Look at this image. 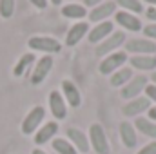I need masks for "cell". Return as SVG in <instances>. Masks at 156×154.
<instances>
[{
    "mask_svg": "<svg viewBox=\"0 0 156 154\" xmlns=\"http://www.w3.org/2000/svg\"><path fill=\"white\" fill-rule=\"evenodd\" d=\"M115 4L122 11H127V13H133V15H142L145 11L142 0H115Z\"/></svg>",
    "mask_w": 156,
    "mask_h": 154,
    "instance_id": "obj_24",
    "label": "cell"
},
{
    "mask_svg": "<svg viewBox=\"0 0 156 154\" xmlns=\"http://www.w3.org/2000/svg\"><path fill=\"white\" fill-rule=\"evenodd\" d=\"M125 53L127 54H156V44L153 40L145 38V37H140V38H131L125 42L123 45Z\"/></svg>",
    "mask_w": 156,
    "mask_h": 154,
    "instance_id": "obj_6",
    "label": "cell"
},
{
    "mask_svg": "<svg viewBox=\"0 0 156 154\" xmlns=\"http://www.w3.org/2000/svg\"><path fill=\"white\" fill-rule=\"evenodd\" d=\"M62 15L66 16V18H73V20H83L87 15H89V11H87V7L83 5V4H76V2H69V4H66V5H62Z\"/></svg>",
    "mask_w": 156,
    "mask_h": 154,
    "instance_id": "obj_20",
    "label": "cell"
},
{
    "mask_svg": "<svg viewBox=\"0 0 156 154\" xmlns=\"http://www.w3.org/2000/svg\"><path fill=\"white\" fill-rule=\"evenodd\" d=\"M125 42H127L125 31H115V33H111L104 42H100V44L96 45L94 54H96L98 58H105L107 54L115 53V51H118L122 45H125Z\"/></svg>",
    "mask_w": 156,
    "mask_h": 154,
    "instance_id": "obj_1",
    "label": "cell"
},
{
    "mask_svg": "<svg viewBox=\"0 0 156 154\" xmlns=\"http://www.w3.org/2000/svg\"><path fill=\"white\" fill-rule=\"evenodd\" d=\"M129 67L133 71L154 73L156 71V54H134V56H129Z\"/></svg>",
    "mask_w": 156,
    "mask_h": 154,
    "instance_id": "obj_13",
    "label": "cell"
},
{
    "mask_svg": "<svg viewBox=\"0 0 156 154\" xmlns=\"http://www.w3.org/2000/svg\"><path fill=\"white\" fill-rule=\"evenodd\" d=\"M47 2H51V4H53V5H60V4H62V2H64V0H47Z\"/></svg>",
    "mask_w": 156,
    "mask_h": 154,
    "instance_id": "obj_36",
    "label": "cell"
},
{
    "mask_svg": "<svg viewBox=\"0 0 156 154\" xmlns=\"http://www.w3.org/2000/svg\"><path fill=\"white\" fill-rule=\"evenodd\" d=\"M144 93H145V98L151 100V103H156V85L154 83H147Z\"/></svg>",
    "mask_w": 156,
    "mask_h": 154,
    "instance_id": "obj_29",
    "label": "cell"
},
{
    "mask_svg": "<svg viewBox=\"0 0 156 154\" xmlns=\"http://www.w3.org/2000/svg\"><path fill=\"white\" fill-rule=\"evenodd\" d=\"M102 2H105V0H83V5H85V7H91V9H93V7L100 5Z\"/></svg>",
    "mask_w": 156,
    "mask_h": 154,
    "instance_id": "obj_32",
    "label": "cell"
},
{
    "mask_svg": "<svg viewBox=\"0 0 156 154\" xmlns=\"http://www.w3.org/2000/svg\"><path fill=\"white\" fill-rule=\"evenodd\" d=\"M116 11H118V7H116V4H115V0H107V2H102L100 5L93 7V9L89 11L87 18H89V22H93V24H100V22H105V20H109L111 16H115Z\"/></svg>",
    "mask_w": 156,
    "mask_h": 154,
    "instance_id": "obj_8",
    "label": "cell"
},
{
    "mask_svg": "<svg viewBox=\"0 0 156 154\" xmlns=\"http://www.w3.org/2000/svg\"><path fill=\"white\" fill-rule=\"evenodd\" d=\"M142 2H145V4H149V5L156 7V0H142Z\"/></svg>",
    "mask_w": 156,
    "mask_h": 154,
    "instance_id": "obj_35",
    "label": "cell"
},
{
    "mask_svg": "<svg viewBox=\"0 0 156 154\" xmlns=\"http://www.w3.org/2000/svg\"><path fill=\"white\" fill-rule=\"evenodd\" d=\"M133 125H134L136 132H140V134H144L151 140H156V121L145 118V116H138Z\"/></svg>",
    "mask_w": 156,
    "mask_h": 154,
    "instance_id": "obj_21",
    "label": "cell"
},
{
    "mask_svg": "<svg viewBox=\"0 0 156 154\" xmlns=\"http://www.w3.org/2000/svg\"><path fill=\"white\" fill-rule=\"evenodd\" d=\"M147 83H149V78L145 76V75L133 76L129 80V83H125V85L120 89V96H122L123 100H127V102H129V100H134V98L142 96V93L145 91Z\"/></svg>",
    "mask_w": 156,
    "mask_h": 154,
    "instance_id": "obj_5",
    "label": "cell"
},
{
    "mask_svg": "<svg viewBox=\"0 0 156 154\" xmlns=\"http://www.w3.org/2000/svg\"><path fill=\"white\" fill-rule=\"evenodd\" d=\"M129 60V54L125 53V51H115V53H111V54H107L105 58H102V62H100V75H104V76H111L115 71H118L120 67H123L125 65V62Z\"/></svg>",
    "mask_w": 156,
    "mask_h": 154,
    "instance_id": "obj_3",
    "label": "cell"
},
{
    "mask_svg": "<svg viewBox=\"0 0 156 154\" xmlns=\"http://www.w3.org/2000/svg\"><path fill=\"white\" fill-rule=\"evenodd\" d=\"M151 100L145 98V96H138L134 100H129L123 107H122V114L127 116V118H138L140 114L147 113L151 109Z\"/></svg>",
    "mask_w": 156,
    "mask_h": 154,
    "instance_id": "obj_10",
    "label": "cell"
},
{
    "mask_svg": "<svg viewBox=\"0 0 156 154\" xmlns=\"http://www.w3.org/2000/svg\"><path fill=\"white\" fill-rule=\"evenodd\" d=\"M27 45L31 51H40V53H45V54H55V53H60L62 51V44L53 37H31L27 40Z\"/></svg>",
    "mask_w": 156,
    "mask_h": 154,
    "instance_id": "obj_4",
    "label": "cell"
},
{
    "mask_svg": "<svg viewBox=\"0 0 156 154\" xmlns=\"http://www.w3.org/2000/svg\"><path fill=\"white\" fill-rule=\"evenodd\" d=\"M35 58H37V56H35L33 53H26V54H22V56H20V60H18V62L15 64V67H13V75H15L16 78L24 76V75H26V71L35 64Z\"/></svg>",
    "mask_w": 156,
    "mask_h": 154,
    "instance_id": "obj_23",
    "label": "cell"
},
{
    "mask_svg": "<svg viewBox=\"0 0 156 154\" xmlns=\"http://www.w3.org/2000/svg\"><path fill=\"white\" fill-rule=\"evenodd\" d=\"M53 64H55V60H53L51 54H44L42 58H38L37 64H35V69H33V73H31V83H33V85H40V83L47 78V75L51 73Z\"/></svg>",
    "mask_w": 156,
    "mask_h": 154,
    "instance_id": "obj_11",
    "label": "cell"
},
{
    "mask_svg": "<svg viewBox=\"0 0 156 154\" xmlns=\"http://www.w3.org/2000/svg\"><path fill=\"white\" fill-rule=\"evenodd\" d=\"M51 147L56 154H78V151L73 147V143L67 138H55L51 142Z\"/></svg>",
    "mask_w": 156,
    "mask_h": 154,
    "instance_id": "obj_25",
    "label": "cell"
},
{
    "mask_svg": "<svg viewBox=\"0 0 156 154\" xmlns=\"http://www.w3.org/2000/svg\"><path fill=\"white\" fill-rule=\"evenodd\" d=\"M147 118L153 120V121H156V105H151V109L147 111Z\"/></svg>",
    "mask_w": 156,
    "mask_h": 154,
    "instance_id": "obj_33",
    "label": "cell"
},
{
    "mask_svg": "<svg viewBox=\"0 0 156 154\" xmlns=\"http://www.w3.org/2000/svg\"><path fill=\"white\" fill-rule=\"evenodd\" d=\"M15 13V0H0V16L2 18H11Z\"/></svg>",
    "mask_w": 156,
    "mask_h": 154,
    "instance_id": "obj_26",
    "label": "cell"
},
{
    "mask_svg": "<svg viewBox=\"0 0 156 154\" xmlns=\"http://www.w3.org/2000/svg\"><path fill=\"white\" fill-rule=\"evenodd\" d=\"M56 132H58V121H47L40 127L38 131L35 132V143L37 145H44L47 142H53L56 138Z\"/></svg>",
    "mask_w": 156,
    "mask_h": 154,
    "instance_id": "obj_19",
    "label": "cell"
},
{
    "mask_svg": "<svg viewBox=\"0 0 156 154\" xmlns=\"http://www.w3.org/2000/svg\"><path fill=\"white\" fill-rule=\"evenodd\" d=\"M115 22H116L122 29H125L129 33H140L144 29V24H142V20L136 15L127 13V11H122V9H118L116 13H115Z\"/></svg>",
    "mask_w": 156,
    "mask_h": 154,
    "instance_id": "obj_9",
    "label": "cell"
},
{
    "mask_svg": "<svg viewBox=\"0 0 156 154\" xmlns=\"http://www.w3.org/2000/svg\"><path fill=\"white\" fill-rule=\"evenodd\" d=\"M89 29H91V26H89V22H85V20H80L76 24H73L71 29H69L67 35H66V45L73 47V45L80 44V40L83 38V37H87Z\"/></svg>",
    "mask_w": 156,
    "mask_h": 154,
    "instance_id": "obj_18",
    "label": "cell"
},
{
    "mask_svg": "<svg viewBox=\"0 0 156 154\" xmlns=\"http://www.w3.org/2000/svg\"><path fill=\"white\" fill-rule=\"evenodd\" d=\"M111 33H115V22L113 20H105V22H100V24H96V26H93L89 29L87 40L91 44H96L98 45L100 42H104V40L107 38Z\"/></svg>",
    "mask_w": 156,
    "mask_h": 154,
    "instance_id": "obj_15",
    "label": "cell"
},
{
    "mask_svg": "<svg viewBox=\"0 0 156 154\" xmlns=\"http://www.w3.org/2000/svg\"><path fill=\"white\" fill-rule=\"evenodd\" d=\"M136 154H156V140H151L149 143H145Z\"/></svg>",
    "mask_w": 156,
    "mask_h": 154,
    "instance_id": "obj_28",
    "label": "cell"
},
{
    "mask_svg": "<svg viewBox=\"0 0 156 154\" xmlns=\"http://www.w3.org/2000/svg\"><path fill=\"white\" fill-rule=\"evenodd\" d=\"M44 118H45V109L42 107V105H37V107H33L27 116L24 118V121H22V132L26 134V136H29V134H35L37 131L40 129V125H42V121H44Z\"/></svg>",
    "mask_w": 156,
    "mask_h": 154,
    "instance_id": "obj_7",
    "label": "cell"
},
{
    "mask_svg": "<svg viewBox=\"0 0 156 154\" xmlns=\"http://www.w3.org/2000/svg\"><path fill=\"white\" fill-rule=\"evenodd\" d=\"M31 154H47L45 152V151H42V149H38V147H37V149H33V152Z\"/></svg>",
    "mask_w": 156,
    "mask_h": 154,
    "instance_id": "obj_34",
    "label": "cell"
},
{
    "mask_svg": "<svg viewBox=\"0 0 156 154\" xmlns=\"http://www.w3.org/2000/svg\"><path fill=\"white\" fill-rule=\"evenodd\" d=\"M29 2H31L37 9H45V7H47V4H49L47 0H29Z\"/></svg>",
    "mask_w": 156,
    "mask_h": 154,
    "instance_id": "obj_31",
    "label": "cell"
},
{
    "mask_svg": "<svg viewBox=\"0 0 156 154\" xmlns=\"http://www.w3.org/2000/svg\"><path fill=\"white\" fill-rule=\"evenodd\" d=\"M134 76L133 75V69L129 67V65H123V67H120L118 71H115L111 76H109V83L113 85V87H123L125 83H129V80Z\"/></svg>",
    "mask_w": 156,
    "mask_h": 154,
    "instance_id": "obj_22",
    "label": "cell"
},
{
    "mask_svg": "<svg viewBox=\"0 0 156 154\" xmlns=\"http://www.w3.org/2000/svg\"><path fill=\"white\" fill-rule=\"evenodd\" d=\"M87 138H89L91 149L96 154H109V140H107V134L100 123H93L89 127Z\"/></svg>",
    "mask_w": 156,
    "mask_h": 154,
    "instance_id": "obj_2",
    "label": "cell"
},
{
    "mask_svg": "<svg viewBox=\"0 0 156 154\" xmlns=\"http://www.w3.org/2000/svg\"><path fill=\"white\" fill-rule=\"evenodd\" d=\"M66 134H67V140L73 143V147L78 151V154H87L89 152L91 145H89V138H87L85 131H82V129H78V127H69V129L66 131Z\"/></svg>",
    "mask_w": 156,
    "mask_h": 154,
    "instance_id": "obj_16",
    "label": "cell"
},
{
    "mask_svg": "<svg viewBox=\"0 0 156 154\" xmlns=\"http://www.w3.org/2000/svg\"><path fill=\"white\" fill-rule=\"evenodd\" d=\"M144 15H145V18H147V20H149L151 24H156V7H153V5L145 7Z\"/></svg>",
    "mask_w": 156,
    "mask_h": 154,
    "instance_id": "obj_30",
    "label": "cell"
},
{
    "mask_svg": "<svg viewBox=\"0 0 156 154\" xmlns=\"http://www.w3.org/2000/svg\"><path fill=\"white\" fill-rule=\"evenodd\" d=\"M118 132H120V140H122V143H123L125 149H134V147L138 145V132H136L134 125H133L129 120L120 121Z\"/></svg>",
    "mask_w": 156,
    "mask_h": 154,
    "instance_id": "obj_17",
    "label": "cell"
},
{
    "mask_svg": "<svg viewBox=\"0 0 156 154\" xmlns=\"http://www.w3.org/2000/svg\"><path fill=\"white\" fill-rule=\"evenodd\" d=\"M151 82L156 85V71H154V73H151Z\"/></svg>",
    "mask_w": 156,
    "mask_h": 154,
    "instance_id": "obj_37",
    "label": "cell"
},
{
    "mask_svg": "<svg viewBox=\"0 0 156 154\" xmlns=\"http://www.w3.org/2000/svg\"><path fill=\"white\" fill-rule=\"evenodd\" d=\"M49 111L55 116V121H62L67 118V103H66L62 93L56 89L49 93Z\"/></svg>",
    "mask_w": 156,
    "mask_h": 154,
    "instance_id": "obj_12",
    "label": "cell"
},
{
    "mask_svg": "<svg viewBox=\"0 0 156 154\" xmlns=\"http://www.w3.org/2000/svg\"><path fill=\"white\" fill-rule=\"evenodd\" d=\"M142 31H144V37H145V38L156 42V24H151V22H149V24H145Z\"/></svg>",
    "mask_w": 156,
    "mask_h": 154,
    "instance_id": "obj_27",
    "label": "cell"
},
{
    "mask_svg": "<svg viewBox=\"0 0 156 154\" xmlns=\"http://www.w3.org/2000/svg\"><path fill=\"white\" fill-rule=\"evenodd\" d=\"M62 96H64V100H66V103H67V107H71V109H78L80 105H82V94H80V89H78L76 85H75V82H71V80H62Z\"/></svg>",
    "mask_w": 156,
    "mask_h": 154,
    "instance_id": "obj_14",
    "label": "cell"
}]
</instances>
